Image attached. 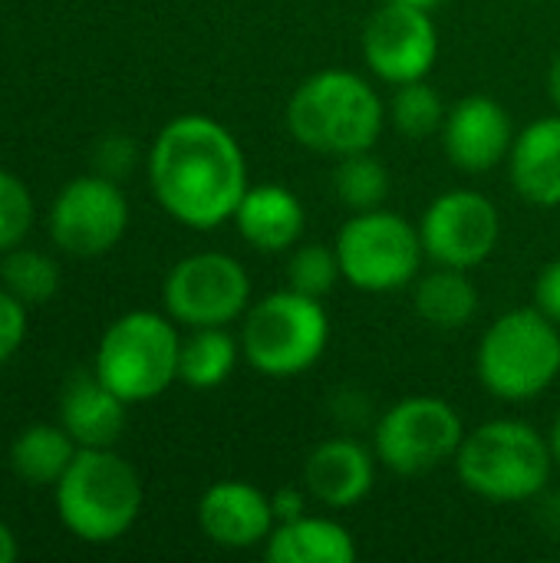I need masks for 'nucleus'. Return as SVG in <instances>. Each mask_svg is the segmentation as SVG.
I'll return each mask as SVG.
<instances>
[{"label":"nucleus","mask_w":560,"mask_h":563,"mask_svg":"<svg viewBox=\"0 0 560 563\" xmlns=\"http://www.w3.org/2000/svg\"><path fill=\"white\" fill-rule=\"evenodd\" d=\"M149 181L178 224L215 231L234 218L248 185V162L238 139L208 115H178L152 142Z\"/></svg>","instance_id":"f257e3e1"},{"label":"nucleus","mask_w":560,"mask_h":563,"mask_svg":"<svg viewBox=\"0 0 560 563\" xmlns=\"http://www.w3.org/2000/svg\"><path fill=\"white\" fill-rule=\"evenodd\" d=\"M386 106L376 89L347 69H320L307 76L287 102L290 135L320 155L370 152L383 132Z\"/></svg>","instance_id":"f03ea898"},{"label":"nucleus","mask_w":560,"mask_h":563,"mask_svg":"<svg viewBox=\"0 0 560 563\" xmlns=\"http://www.w3.org/2000/svg\"><path fill=\"white\" fill-rule=\"evenodd\" d=\"M455 472L462 485L488 501L518 505L545 495L554 455L548 439L521 419H492L475 432H465Z\"/></svg>","instance_id":"7ed1b4c3"},{"label":"nucleus","mask_w":560,"mask_h":563,"mask_svg":"<svg viewBox=\"0 0 560 563\" xmlns=\"http://www.w3.org/2000/svg\"><path fill=\"white\" fill-rule=\"evenodd\" d=\"M56 488V515L83 544L119 541L142 511V478L112 449H79Z\"/></svg>","instance_id":"20e7f679"},{"label":"nucleus","mask_w":560,"mask_h":563,"mask_svg":"<svg viewBox=\"0 0 560 563\" xmlns=\"http://www.w3.org/2000/svg\"><path fill=\"white\" fill-rule=\"evenodd\" d=\"M178 353L182 336L172 317L132 310L106 327L92 373L129 406L149 402L178 379Z\"/></svg>","instance_id":"39448f33"},{"label":"nucleus","mask_w":560,"mask_h":563,"mask_svg":"<svg viewBox=\"0 0 560 563\" xmlns=\"http://www.w3.org/2000/svg\"><path fill=\"white\" fill-rule=\"evenodd\" d=\"M482 386L508 402L541 396L560 373V330L538 307L498 317L479 343Z\"/></svg>","instance_id":"423d86ee"},{"label":"nucleus","mask_w":560,"mask_h":563,"mask_svg":"<svg viewBox=\"0 0 560 563\" xmlns=\"http://www.w3.org/2000/svg\"><path fill=\"white\" fill-rule=\"evenodd\" d=\"M330 340V317L317 297L297 290H277L248 307L241 327L244 360L274 379L310 369Z\"/></svg>","instance_id":"0eeeda50"},{"label":"nucleus","mask_w":560,"mask_h":563,"mask_svg":"<svg viewBox=\"0 0 560 563\" xmlns=\"http://www.w3.org/2000/svg\"><path fill=\"white\" fill-rule=\"evenodd\" d=\"M333 247L343 277L356 290H370V294H386L413 284L426 257L419 228L409 224L403 214L383 208L356 211L340 228Z\"/></svg>","instance_id":"6e6552de"},{"label":"nucleus","mask_w":560,"mask_h":563,"mask_svg":"<svg viewBox=\"0 0 560 563\" xmlns=\"http://www.w3.org/2000/svg\"><path fill=\"white\" fill-rule=\"evenodd\" d=\"M465 439L462 416L439 396H409L389 406L376 429V459L396 475H422L459 455Z\"/></svg>","instance_id":"1a4fd4ad"},{"label":"nucleus","mask_w":560,"mask_h":563,"mask_svg":"<svg viewBox=\"0 0 560 563\" xmlns=\"http://www.w3.org/2000/svg\"><path fill=\"white\" fill-rule=\"evenodd\" d=\"M162 300L168 317L188 330L228 327L251 307V277L231 254H188L168 271Z\"/></svg>","instance_id":"9d476101"},{"label":"nucleus","mask_w":560,"mask_h":563,"mask_svg":"<svg viewBox=\"0 0 560 563\" xmlns=\"http://www.w3.org/2000/svg\"><path fill=\"white\" fill-rule=\"evenodd\" d=\"M129 228V201L116 178L79 175L59 188L50 208V238L73 257L109 254Z\"/></svg>","instance_id":"9b49d317"},{"label":"nucleus","mask_w":560,"mask_h":563,"mask_svg":"<svg viewBox=\"0 0 560 563\" xmlns=\"http://www.w3.org/2000/svg\"><path fill=\"white\" fill-rule=\"evenodd\" d=\"M419 238L426 247V257H432L442 267L472 271L492 257L502 238V218L498 208L472 191L455 188L439 195L419 221Z\"/></svg>","instance_id":"f8f14e48"},{"label":"nucleus","mask_w":560,"mask_h":563,"mask_svg":"<svg viewBox=\"0 0 560 563\" xmlns=\"http://www.w3.org/2000/svg\"><path fill=\"white\" fill-rule=\"evenodd\" d=\"M439 56V33L422 7L386 0L363 30L366 66L393 86L426 79Z\"/></svg>","instance_id":"ddd939ff"},{"label":"nucleus","mask_w":560,"mask_h":563,"mask_svg":"<svg viewBox=\"0 0 560 563\" xmlns=\"http://www.w3.org/2000/svg\"><path fill=\"white\" fill-rule=\"evenodd\" d=\"M442 145L449 162L469 175H485L498 168L515 145L508 109L488 96H465L446 115Z\"/></svg>","instance_id":"4468645a"},{"label":"nucleus","mask_w":560,"mask_h":563,"mask_svg":"<svg viewBox=\"0 0 560 563\" xmlns=\"http://www.w3.org/2000/svg\"><path fill=\"white\" fill-rule=\"evenodd\" d=\"M198 528L218 548L244 551L264 544L277 528L271 498L251 482H215L198 501Z\"/></svg>","instance_id":"2eb2a0df"},{"label":"nucleus","mask_w":560,"mask_h":563,"mask_svg":"<svg viewBox=\"0 0 560 563\" xmlns=\"http://www.w3.org/2000/svg\"><path fill=\"white\" fill-rule=\"evenodd\" d=\"M304 485L314 501L323 508H353L376 485V462L366 445L350 435L320 442L304 465Z\"/></svg>","instance_id":"dca6fc26"},{"label":"nucleus","mask_w":560,"mask_h":563,"mask_svg":"<svg viewBox=\"0 0 560 563\" xmlns=\"http://www.w3.org/2000/svg\"><path fill=\"white\" fill-rule=\"evenodd\" d=\"M125 406L96 373H79L59 396V426L79 449H112L125 429Z\"/></svg>","instance_id":"f3484780"},{"label":"nucleus","mask_w":560,"mask_h":563,"mask_svg":"<svg viewBox=\"0 0 560 563\" xmlns=\"http://www.w3.org/2000/svg\"><path fill=\"white\" fill-rule=\"evenodd\" d=\"M231 221L254 251L281 254L304 234V205L284 185H254L244 191Z\"/></svg>","instance_id":"a211bd4d"},{"label":"nucleus","mask_w":560,"mask_h":563,"mask_svg":"<svg viewBox=\"0 0 560 563\" xmlns=\"http://www.w3.org/2000/svg\"><path fill=\"white\" fill-rule=\"evenodd\" d=\"M512 185L515 191L538 205L558 208L560 205V115H548L521 129L508 152Z\"/></svg>","instance_id":"6ab92c4d"},{"label":"nucleus","mask_w":560,"mask_h":563,"mask_svg":"<svg viewBox=\"0 0 560 563\" xmlns=\"http://www.w3.org/2000/svg\"><path fill=\"white\" fill-rule=\"evenodd\" d=\"M264 558L271 563H353L360 551L343 525L300 515L271 531Z\"/></svg>","instance_id":"aec40b11"},{"label":"nucleus","mask_w":560,"mask_h":563,"mask_svg":"<svg viewBox=\"0 0 560 563\" xmlns=\"http://www.w3.org/2000/svg\"><path fill=\"white\" fill-rule=\"evenodd\" d=\"M416 313L436 330H462L479 313V287L459 267H436L416 277Z\"/></svg>","instance_id":"412c9836"},{"label":"nucleus","mask_w":560,"mask_h":563,"mask_svg":"<svg viewBox=\"0 0 560 563\" xmlns=\"http://www.w3.org/2000/svg\"><path fill=\"white\" fill-rule=\"evenodd\" d=\"M79 445L63 426H26L10 445V468L26 485H56Z\"/></svg>","instance_id":"4be33fe9"},{"label":"nucleus","mask_w":560,"mask_h":563,"mask_svg":"<svg viewBox=\"0 0 560 563\" xmlns=\"http://www.w3.org/2000/svg\"><path fill=\"white\" fill-rule=\"evenodd\" d=\"M238 366V340L224 327H198L182 340L178 383L188 389H218Z\"/></svg>","instance_id":"5701e85b"},{"label":"nucleus","mask_w":560,"mask_h":563,"mask_svg":"<svg viewBox=\"0 0 560 563\" xmlns=\"http://www.w3.org/2000/svg\"><path fill=\"white\" fill-rule=\"evenodd\" d=\"M333 191H337L340 205H347L353 211L380 208L389 195V172L370 152L343 155L333 168Z\"/></svg>","instance_id":"b1692460"},{"label":"nucleus","mask_w":560,"mask_h":563,"mask_svg":"<svg viewBox=\"0 0 560 563\" xmlns=\"http://www.w3.org/2000/svg\"><path fill=\"white\" fill-rule=\"evenodd\" d=\"M0 280H3V287L17 300H23L26 307H40V303L56 297V290H59V267L53 264V257H46L40 251L13 247V251L3 254Z\"/></svg>","instance_id":"393cba45"},{"label":"nucleus","mask_w":560,"mask_h":563,"mask_svg":"<svg viewBox=\"0 0 560 563\" xmlns=\"http://www.w3.org/2000/svg\"><path fill=\"white\" fill-rule=\"evenodd\" d=\"M386 115L393 119L396 132H403L406 139H426L446 125L449 112H446L439 89H432L426 79H413V82L396 86Z\"/></svg>","instance_id":"a878e982"},{"label":"nucleus","mask_w":560,"mask_h":563,"mask_svg":"<svg viewBox=\"0 0 560 563\" xmlns=\"http://www.w3.org/2000/svg\"><path fill=\"white\" fill-rule=\"evenodd\" d=\"M340 277L343 271H340L337 247L327 244H304L287 261V287L317 300H323Z\"/></svg>","instance_id":"bb28decb"},{"label":"nucleus","mask_w":560,"mask_h":563,"mask_svg":"<svg viewBox=\"0 0 560 563\" xmlns=\"http://www.w3.org/2000/svg\"><path fill=\"white\" fill-rule=\"evenodd\" d=\"M33 228V195L30 188L0 168V254L23 244Z\"/></svg>","instance_id":"cd10ccee"},{"label":"nucleus","mask_w":560,"mask_h":563,"mask_svg":"<svg viewBox=\"0 0 560 563\" xmlns=\"http://www.w3.org/2000/svg\"><path fill=\"white\" fill-rule=\"evenodd\" d=\"M26 340V303L17 300L7 287H0V366L23 346Z\"/></svg>","instance_id":"c85d7f7f"},{"label":"nucleus","mask_w":560,"mask_h":563,"mask_svg":"<svg viewBox=\"0 0 560 563\" xmlns=\"http://www.w3.org/2000/svg\"><path fill=\"white\" fill-rule=\"evenodd\" d=\"M132 162H135V145H132V139H125V135H109V139H102V145H99V152H96V165H99L102 175L119 178V175H125V172L132 168Z\"/></svg>","instance_id":"c756f323"},{"label":"nucleus","mask_w":560,"mask_h":563,"mask_svg":"<svg viewBox=\"0 0 560 563\" xmlns=\"http://www.w3.org/2000/svg\"><path fill=\"white\" fill-rule=\"evenodd\" d=\"M535 300H538V310L560 327V261H551L541 271L535 284Z\"/></svg>","instance_id":"7c9ffc66"},{"label":"nucleus","mask_w":560,"mask_h":563,"mask_svg":"<svg viewBox=\"0 0 560 563\" xmlns=\"http://www.w3.org/2000/svg\"><path fill=\"white\" fill-rule=\"evenodd\" d=\"M271 508H274L277 525H284V521L300 518L307 511V501H304V492H297V488H277L271 495Z\"/></svg>","instance_id":"2f4dec72"},{"label":"nucleus","mask_w":560,"mask_h":563,"mask_svg":"<svg viewBox=\"0 0 560 563\" xmlns=\"http://www.w3.org/2000/svg\"><path fill=\"white\" fill-rule=\"evenodd\" d=\"M17 558V538L13 531L0 521V563H10Z\"/></svg>","instance_id":"473e14b6"},{"label":"nucleus","mask_w":560,"mask_h":563,"mask_svg":"<svg viewBox=\"0 0 560 563\" xmlns=\"http://www.w3.org/2000/svg\"><path fill=\"white\" fill-rule=\"evenodd\" d=\"M548 92H551L554 106L560 109V53L554 56V63H551V73H548Z\"/></svg>","instance_id":"72a5a7b5"},{"label":"nucleus","mask_w":560,"mask_h":563,"mask_svg":"<svg viewBox=\"0 0 560 563\" xmlns=\"http://www.w3.org/2000/svg\"><path fill=\"white\" fill-rule=\"evenodd\" d=\"M548 445H551V455H554V465L560 468V416L551 426V435H548Z\"/></svg>","instance_id":"f704fd0d"},{"label":"nucleus","mask_w":560,"mask_h":563,"mask_svg":"<svg viewBox=\"0 0 560 563\" xmlns=\"http://www.w3.org/2000/svg\"><path fill=\"white\" fill-rule=\"evenodd\" d=\"M396 3H409V7H422V10H429V7H436L439 0H396Z\"/></svg>","instance_id":"c9c22d12"}]
</instances>
